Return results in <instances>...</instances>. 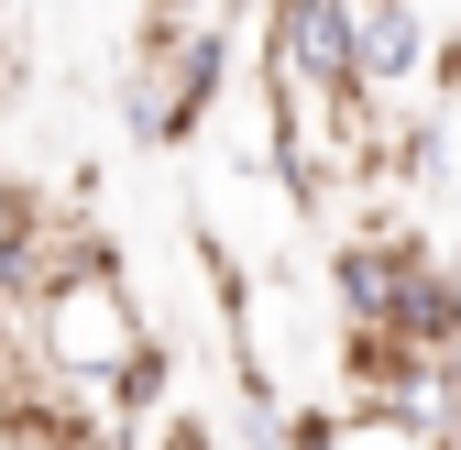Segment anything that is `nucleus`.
<instances>
[{"mask_svg": "<svg viewBox=\"0 0 461 450\" xmlns=\"http://www.w3.org/2000/svg\"><path fill=\"white\" fill-rule=\"evenodd\" d=\"M55 253H67V220H55L33 187L0 176V308H12V319L55 286Z\"/></svg>", "mask_w": 461, "mask_h": 450, "instance_id": "3", "label": "nucleus"}, {"mask_svg": "<svg viewBox=\"0 0 461 450\" xmlns=\"http://www.w3.org/2000/svg\"><path fill=\"white\" fill-rule=\"evenodd\" d=\"M439 77H450V88H461V33H450V44H439Z\"/></svg>", "mask_w": 461, "mask_h": 450, "instance_id": "6", "label": "nucleus"}, {"mask_svg": "<svg viewBox=\"0 0 461 450\" xmlns=\"http://www.w3.org/2000/svg\"><path fill=\"white\" fill-rule=\"evenodd\" d=\"M220 88H230V33L154 12V33H143V55H132V88H122L132 132H143V143H187L209 110H220Z\"/></svg>", "mask_w": 461, "mask_h": 450, "instance_id": "2", "label": "nucleus"}, {"mask_svg": "<svg viewBox=\"0 0 461 450\" xmlns=\"http://www.w3.org/2000/svg\"><path fill=\"white\" fill-rule=\"evenodd\" d=\"M429 22H418V0H363V77L374 88H407L418 67H429Z\"/></svg>", "mask_w": 461, "mask_h": 450, "instance_id": "4", "label": "nucleus"}, {"mask_svg": "<svg viewBox=\"0 0 461 450\" xmlns=\"http://www.w3.org/2000/svg\"><path fill=\"white\" fill-rule=\"evenodd\" d=\"M429 450H461V384H450V407H439V428H429Z\"/></svg>", "mask_w": 461, "mask_h": 450, "instance_id": "5", "label": "nucleus"}, {"mask_svg": "<svg viewBox=\"0 0 461 450\" xmlns=\"http://www.w3.org/2000/svg\"><path fill=\"white\" fill-rule=\"evenodd\" d=\"M330 297H340V319H352L363 341H395V352H439L461 329V286L407 231H352L330 253Z\"/></svg>", "mask_w": 461, "mask_h": 450, "instance_id": "1", "label": "nucleus"}]
</instances>
